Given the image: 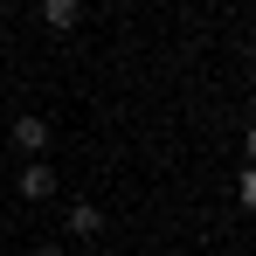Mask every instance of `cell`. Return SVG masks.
Masks as SVG:
<instances>
[{"label":"cell","instance_id":"cell-1","mask_svg":"<svg viewBox=\"0 0 256 256\" xmlns=\"http://www.w3.org/2000/svg\"><path fill=\"white\" fill-rule=\"evenodd\" d=\"M14 146H21L28 160L48 152V118H42V111H14Z\"/></svg>","mask_w":256,"mask_h":256},{"label":"cell","instance_id":"cell-2","mask_svg":"<svg viewBox=\"0 0 256 256\" xmlns=\"http://www.w3.org/2000/svg\"><path fill=\"white\" fill-rule=\"evenodd\" d=\"M62 228H70L76 242H97V236H104V208H97V201H70V214H62Z\"/></svg>","mask_w":256,"mask_h":256},{"label":"cell","instance_id":"cell-3","mask_svg":"<svg viewBox=\"0 0 256 256\" xmlns=\"http://www.w3.org/2000/svg\"><path fill=\"white\" fill-rule=\"evenodd\" d=\"M14 187H21V201H48V194H56V166H42V160H28V166L14 173Z\"/></svg>","mask_w":256,"mask_h":256},{"label":"cell","instance_id":"cell-4","mask_svg":"<svg viewBox=\"0 0 256 256\" xmlns=\"http://www.w3.org/2000/svg\"><path fill=\"white\" fill-rule=\"evenodd\" d=\"M84 21V0H42V28H56V35H70Z\"/></svg>","mask_w":256,"mask_h":256},{"label":"cell","instance_id":"cell-5","mask_svg":"<svg viewBox=\"0 0 256 256\" xmlns=\"http://www.w3.org/2000/svg\"><path fill=\"white\" fill-rule=\"evenodd\" d=\"M236 201L256 214V166H242V180H236Z\"/></svg>","mask_w":256,"mask_h":256},{"label":"cell","instance_id":"cell-6","mask_svg":"<svg viewBox=\"0 0 256 256\" xmlns=\"http://www.w3.org/2000/svg\"><path fill=\"white\" fill-rule=\"evenodd\" d=\"M242 152H250V166H256V125H250V138H242Z\"/></svg>","mask_w":256,"mask_h":256},{"label":"cell","instance_id":"cell-7","mask_svg":"<svg viewBox=\"0 0 256 256\" xmlns=\"http://www.w3.org/2000/svg\"><path fill=\"white\" fill-rule=\"evenodd\" d=\"M35 256H62V250H56V242H35Z\"/></svg>","mask_w":256,"mask_h":256},{"label":"cell","instance_id":"cell-8","mask_svg":"<svg viewBox=\"0 0 256 256\" xmlns=\"http://www.w3.org/2000/svg\"><path fill=\"white\" fill-rule=\"evenodd\" d=\"M250 76H256V56H250Z\"/></svg>","mask_w":256,"mask_h":256}]
</instances>
